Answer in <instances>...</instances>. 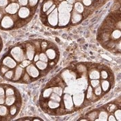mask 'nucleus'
Wrapping results in <instances>:
<instances>
[{
    "mask_svg": "<svg viewBox=\"0 0 121 121\" xmlns=\"http://www.w3.org/2000/svg\"><path fill=\"white\" fill-rule=\"evenodd\" d=\"M108 112L105 110H103L102 111L99 112L98 117V119L99 121H107L108 120Z\"/></svg>",
    "mask_w": 121,
    "mask_h": 121,
    "instance_id": "dca6fc26",
    "label": "nucleus"
},
{
    "mask_svg": "<svg viewBox=\"0 0 121 121\" xmlns=\"http://www.w3.org/2000/svg\"><path fill=\"white\" fill-rule=\"evenodd\" d=\"M30 64H31V60H28V59H25V60H22V62H21L20 66L21 67H22V68H25V67H26L27 66H28Z\"/></svg>",
    "mask_w": 121,
    "mask_h": 121,
    "instance_id": "2f4dec72",
    "label": "nucleus"
},
{
    "mask_svg": "<svg viewBox=\"0 0 121 121\" xmlns=\"http://www.w3.org/2000/svg\"><path fill=\"white\" fill-rule=\"evenodd\" d=\"M63 102V104L65 105V107L66 109L73 108V101H72V98L68 94L64 95Z\"/></svg>",
    "mask_w": 121,
    "mask_h": 121,
    "instance_id": "1a4fd4ad",
    "label": "nucleus"
},
{
    "mask_svg": "<svg viewBox=\"0 0 121 121\" xmlns=\"http://www.w3.org/2000/svg\"><path fill=\"white\" fill-rule=\"evenodd\" d=\"M0 121H1V117H0Z\"/></svg>",
    "mask_w": 121,
    "mask_h": 121,
    "instance_id": "79ce46f5",
    "label": "nucleus"
},
{
    "mask_svg": "<svg viewBox=\"0 0 121 121\" xmlns=\"http://www.w3.org/2000/svg\"><path fill=\"white\" fill-rule=\"evenodd\" d=\"M117 109V106L114 104H110L108 105V108L106 109V111L108 112H114V110H116Z\"/></svg>",
    "mask_w": 121,
    "mask_h": 121,
    "instance_id": "cd10ccee",
    "label": "nucleus"
},
{
    "mask_svg": "<svg viewBox=\"0 0 121 121\" xmlns=\"http://www.w3.org/2000/svg\"><path fill=\"white\" fill-rule=\"evenodd\" d=\"M35 65L36 66V67L40 70V71H43L48 68V64L46 62H43L42 60H39L35 63Z\"/></svg>",
    "mask_w": 121,
    "mask_h": 121,
    "instance_id": "f8f14e48",
    "label": "nucleus"
},
{
    "mask_svg": "<svg viewBox=\"0 0 121 121\" xmlns=\"http://www.w3.org/2000/svg\"><path fill=\"white\" fill-rule=\"evenodd\" d=\"M16 94L15 91L13 90L12 87L9 86L8 88H5V95L6 96H10V95H13Z\"/></svg>",
    "mask_w": 121,
    "mask_h": 121,
    "instance_id": "6ab92c4d",
    "label": "nucleus"
},
{
    "mask_svg": "<svg viewBox=\"0 0 121 121\" xmlns=\"http://www.w3.org/2000/svg\"><path fill=\"white\" fill-rule=\"evenodd\" d=\"M112 39L111 40H117L118 39H120V38H121V30H114L112 34Z\"/></svg>",
    "mask_w": 121,
    "mask_h": 121,
    "instance_id": "4be33fe9",
    "label": "nucleus"
},
{
    "mask_svg": "<svg viewBox=\"0 0 121 121\" xmlns=\"http://www.w3.org/2000/svg\"><path fill=\"white\" fill-rule=\"evenodd\" d=\"M89 77L91 79H98L100 78L99 72L98 71H97V69H93V70L90 71V74H89Z\"/></svg>",
    "mask_w": 121,
    "mask_h": 121,
    "instance_id": "4468645a",
    "label": "nucleus"
},
{
    "mask_svg": "<svg viewBox=\"0 0 121 121\" xmlns=\"http://www.w3.org/2000/svg\"><path fill=\"white\" fill-rule=\"evenodd\" d=\"M1 64L5 65L6 67H8L9 69H14L17 66L16 61L13 59V57L9 56V55H7L4 59H2Z\"/></svg>",
    "mask_w": 121,
    "mask_h": 121,
    "instance_id": "39448f33",
    "label": "nucleus"
},
{
    "mask_svg": "<svg viewBox=\"0 0 121 121\" xmlns=\"http://www.w3.org/2000/svg\"><path fill=\"white\" fill-rule=\"evenodd\" d=\"M19 108H17V106L15 105V104H13L12 106H10V108L9 109V114L11 115V116H15L17 112V109Z\"/></svg>",
    "mask_w": 121,
    "mask_h": 121,
    "instance_id": "412c9836",
    "label": "nucleus"
},
{
    "mask_svg": "<svg viewBox=\"0 0 121 121\" xmlns=\"http://www.w3.org/2000/svg\"><path fill=\"white\" fill-rule=\"evenodd\" d=\"M11 55L13 58V59L16 62H22V60L26 59V55L23 51V49L20 47H15L11 51Z\"/></svg>",
    "mask_w": 121,
    "mask_h": 121,
    "instance_id": "f257e3e1",
    "label": "nucleus"
},
{
    "mask_svg": "<svg viewBox=\"0 0 121 121\" xmlns=\"http://www.w3.org/2000/svg\"><path fill=\"white\" fill-rule=\"evenodd\" d=\"M52 92L61 96L63 94V89L60 86H55L52 88Z\"/></svg>",
    "mask_w": 121,
    "mask_h": 121,
    "instance_id": "b1692460",
    "label": "nucleus"
},
{
    "mask_svg": "<svg viewBox=\"0 0 121 121\" xmlns=\"http://www.w3.org/2000/svg\"><path fill=\"white\" fill-rule=\"evenodd\" d=\"M25 48H26V59H28L30 60H32L35 54H36V48H35L34 44H26Z\"/></svg>",
    "mask_w": 121,
    "mask_h": 121,
    "instance_id": "423d86ee",
    "label": "nucleus"
},
{
    "mask_svg": "<svg viewBox=\"0 0 121 121\" xmlns=\"http://www.w3.org/2000/svg\"><path fill=\"white\" fill-rule=\"evenodd\" d=\"M5 95L0 96V105L5 104Z\"/></svg>",
    "mask_w": 121,
    "mask_h": 121,
    "instance_id": "c9c22d12",
    "label": "nucleus"
},
{
    "mask_svg": "<svg viewBox=\"0 0 121 121\" xmlns=\"http://www.w3.org/2000/svg\"><path fill=\"white\" fill-rule=\"evenodd\" d=\"M47 105L48 108L55 110L56 109H57L60 106V102H58L49 99V100L47 101Z\"/></svg>",
    "mask_w": 121,
    "mask_h": 121,
    "instance_id": "9b49d317",
    "label": "nucleus"
},
{
    "mask_svg": "<svg viewBox=\"0 0 121 121\" xmlns=\"http://www.w3.org/2000/svg\"><path fill=\"white\" fill-rule=\"evenodd\" d=\"M99 75H100V78L102 79H108V76H109L108 71L106 70H104V69H102V71H101Z\"/></svg>",
    "mask_w": 121,
    "mask_h": 121,
    "instance_id": "7c9ffc66",
    "label": "nucleus"
},
{
    "mask_svg": "<svg viewBox=\"0 0 121 121\" xmlns=\"http://www.w3.org/2000/svg\"><path fill=\"white\" fill-rule=\"evenodd\" d=\"M93 96V90H92V87L91 86H89L88 89L87 90V94H86V98L87 99H91Z\"/></svg>",
    "mask_w": 121,
    "mask_h": 121,
    "instance_id": "bb28decb",
    "label": "nucleus"
},
{
    "mask_svg": "<svg viewBox=\"0 0 121 121\" xmlns=\"http://www.w3.org/2000/svg\"><path fill=\"white\" fill-rule=\"evenodd\" d=\"M24 72V71L22 67H21L20 65L16 66V69L14 70V75H13V78L12 80L14 82V81H17V80L20 79L22 78Z\"/></svg>",
    "mask_w": 121,
    "mask_h": 121,
    "instance_id": "6e6552de",
    "label": "nucleus"
},
{
    "mask_svg": "<svg viewBox=\"0 0 121 121\" xmlns=\"http://www.w3.org/2000/svg\"><path fill=\"white\" fill-rule=\"evenodd\" d=\"M49 99H52V100H54V101H56V102H61L62 101V98L60 97V95L56 94L54 92H52L51 94L49 96Z\"/></svg>",
    "mask_w": 121,
    "mask_h": 121,
    "instance_id": "a211bd4d",
    "label": "nucleus"
},
{
    "mask_svg": "<svg viewBox=\"0 0 121 121\" xmlns=\"http://www.w3.org/2000/svg\"><path fill=\"white\" fill-rule=\"evenodd\" d=\"M9 109L8 106H4V104L0 105V117H4L8 114Z\"/></svg>",
    "mask_w": 121,
    "mask_h": 121,
    "instance_id": "2eb2a0df",
    "label": "nucleus"
},
{
    "mask_svg": "<svg viewBox=\"0 0 121 121\" xmlns=\"http://www.w3.org/2000/svg\"><path fill=\"white\" fill-rule=\"evenodd\" d=\"M83 4L86 6H89L91 4V0H83Z\"/></svg>",
    "mask_w": 121,
    "mask_h": 121,
    "instance_id": "4c0bfd02",
    "label": "nucleus"
},
{
    "mask_svg": "<svg viewBox=\"0 0 121 121\" xmlns=\"http://www.w3.org/2000/svg\"><path fill=\"white\" fill-rule=\"evenodd\" d=\"M20 9V5L15 1H12L11 4L7 5L6 8L5 9V13H9L10 15H15L16 13L18 12Z\"/></svg>",
    "mask_w": 121,
    "mask_h": 121,
    "instance_id": "20e7f679",
    "label": "nucleus"
},
{
    "mask_svg": "<svg viewBox=\"0 0 121 121\" xmlns=\"http://www.w3.org/2000/svg\"><path fill=\"white\" fill-rule=\"evenodd\" d=\"M9 68H8V67H6L5 65H1V67H0V73L3 76H4V75L9 70Z\"/></svg>",
    "mask_w": 121,
    "mask_h": 121,
    "instance_id": "c756f323",
    "label": "nucleus"
},
{
    "mask_svg": "<svg viewBox=\"0 0 121 121\" xmlns=\"http://www.w3.org/2000/svg\"><path fill=\"white\" fill-rule=\"evenodd\" d=\"M18 17L20 20H24L30 16V9L26 8L25 6H22L20 8L18 11Z\"/></svg>",
    "mask_w": 121,
    "mask_h": 121,
    "instance_id": "0eeeda50",
    "label": "nucleus"
},
{
    "mask_svg": "<svg viewBox=\"0 0 121 121\" xmlns=\"http://www.w3.org/2000/svg\"><path fill=\"white\" fill-rule=\"evenodd\" d=\"M107 121H116V118H115V117L112 114H110L109 116H108V120Z\"/></svg>",
    "mask_w": 121,
    "mask_h": 121,
    "instance_id": "f704fd0d",
    "label": "nucleus"
},
{
    "mask_svg": "<svg viewBox=\"0 0 121 121\" xmlns=\"http://www.w3.org/2000/svg\"><path fill=\"white\" fill-rule=\"evenodd\" d=\"M114 116L117 121H121V110L120 108L119 109L117 108L116 110H114Z\"/></svg>",
    "mask_w": 121,
    "mask_h": 121,
    "instance_id": "a878e982",
    "label": "nucleus"
},
{
    "mask_svg": "<svg viewBox=\"0 0 121 121\" xmlns=\"http://www.w3.org/2000/svg\"><path fill=\"white\" fill-rule=\"evenodd\" d=\"M0 47H1V44H0ZM0 49H1V48H0Z\"/></svg>",
    "mask_w": 121,
    "mask_h": 121,
    "instance_id": "37998d69",
    "label": "nucleus"
},
{
    "mask_svg": "<svg viewBox=\"0 0 121 121\" xmlns=\"http://www.w3.org/2000/svg\"><path fill=\"white\" fill-rule=\"evenodd\" d=\"M99 83H100V82L98 79H92L90 82L91 86L93 88H95V87L98 86Z\"/></svg>",
    "mask_w": 121,
    "mask_h": 121,
    "instance_id": "72a5a7b5",
    "label": "nucleus"
},
{
    "mask_svg": "<svg viewBox=\"0 0 121 121\" xmlns=\"http://www.w3.org/2000/svg\"><path fill=\"white\" fill-rule=\"evenodd\" d=\"M0 26L5 29H9L15 26V23L11 16H6L2 18L1 21L0 22Z\"/></svg>",
    "mask_w": 121,
    "mask_h": 121,
    "instance_id": "f03ea898",
    "label": "nucleus"
},
{
    "mask_svg": "<svg viewBox=\"0 0 121 121\" xmlns=\"http://www.w3.org/2000/svg\"><path fill=\"white\" fill-rule=\"evenodd\" d=\"M14 75V71L13 70H9L4 75V78L7 80H12Z\"/></svg>",
    "mask_w": 121,
    "mask_h": 121,
    "instance_id": "aec40b11",
    "label": "nucleus"
},
{
    "mask_svg": "<svg viewBox=\"0 0 121 121\" xmlns=\"http://www.w3.org/2000/svg\"><path fill=\"white\" fill-rule=\"evenodd\" d=\"M26 68V72L30 75L31 78H37L40 75V70L35 65L30 64Z\"/></svg>",
    "mask_w": 121,
    "mask_h": 121,
    "instance_id": "7ed1b4c3",
    "label": "nucleus"
},
{
    "mask_svg": "<svg viewBox=\"0 0 121 121\" xmlns=\"http://www.w3.org/2000/svg\"><path fill=\"white\" fill-rule=\"evenodd\" d=\"M102 87L100 86L95 87L94 88V94L95 95H102Z\"/></svg>",
    "mask_w": 121,
    "mask_h": 121,
    "instance_id": "473e14b6",
    "label": "nucleus"
},
{
    "mask_svg": "<svg viewBox=\"0 0 121 121\" xmlns=\"http://www.w3.org/2000/svg\"><path fill=\"white\" fill-rule=\"evenodd\" d=\"M34 121H41L42 120L41 119H39V118H36V119H33Z\"/></svg>",
    "mask_w": 121,
    "mask_h": 121,
    "instance_id": "ea45409f",
    "label": "nucleus"
},
{
    "mask_svg": "<svg viewBox=\"0 0 121 121\" xmlns=\"http://www.w3.org/2000/svg\"><path fill=\"white\" fill-rule=\"evenodd\" d=\"M16 96L15 95H10V96H6L5 99V104L6 106H11L16 103Z\"/></svg>",
    "mask_w": 121,
    "mask_h": 121,
    "instance_id": "9d476101",
    "label": "nucleus"
},
{
    "mask_svg": "<svg viewBox=\"0 0 121 121\" xmlns=\"http://www.w3.org/2000/svg\"><path fill=\"white\" fill-rule=\"evenodd\" d=\"M45 52H46L47 56V57L50 60H55V56H56V52L55 51L54 48H47L45 51Z\"/></svg>",
    "mask_w": 121,
    "mask_h": 121,
    "instance_id": "ddd939ff",
    "label": "nucleus"
},
{
    "mask_svg": "<svg viewBox=\"0 0 121 121\" xmlns=\"http://www.w3.org/2000/svg\"><path fill=\"white\" fill-rule=\"evenodd\" d=\"M79 121H88V119H86V118H82H82H81V119H80V120H79Z\"/></svg>",
    "mask_w": 121,
    "mask_h": 121,
    "instance_id": "a19ab883",
    "label": "nucleus"
},
{
    "mask_svg": "<svg viewBox=\"0 0 121 121\" xmlns=\"http://www.w3.org/2000/svg\"><path fill=\"white\" fill-rule=\"evenodd\" d=\"M33 59H34V61H35V63L39 60V55L38 54V53L35 54V56H34V58H33Z\"/></svg>",
    "mask_w": 121,
    "mask_h": 121,
    "instance_id": "58836bf2",
    "label": "nucleus"
},
{
    "mask_svg": "<svg viewBox=\"0 0 121 121\" xmlns=\"http://www.w3.org/2000/svg\"><path fill=\"white\" fill-rule=\"evenodd\" d=\"M5 95V88L4 87L0 86V96Z\"/></svg>",
    "mask_w": 121,
    "mask_h": 121,
    "instance_id": "e433bc0d",
    "label": "nucleus"
},
{
    "mask_svg": "<svg viewBox=\"0 0 121 121\" xmlns=\"http://www.w3.org/2000/svg\"><path fill=\"white\" fill-rule=\"evenodd\" d=\"M39 55V60H42V61H43V62L48 63V58L47 56L46 53L42 52H40Z\"/></svg>",
    "mask_w": 121,
    "mask_h": 121,
    "instance_id": "393cba45",
    "label": "nucleus"
},
{
    "mask_svg": "<svg viewBox=\"0 0 121 121\" xmlns=\"http://www.w3.org/2000/svg\"><path fill=\"white\" fill-rule=\"evenodd\" d=\"M110 82L106 80V79H104L103 81H102L101 82V87H102V90H103L104 92H106L108 90V89L110 88Z\"/></svg>",
    "mask_w": 121,
    "mask_h": 121,
    "instance_id": "f3484780",
    "label": "nucleus"
},
{
    "mask_svg": "<svg viewBox=\"0 0 121 121\" xmlns=\"http://www.w3.org/2000/svg\"><path fill=\"white\" fill-rule=\"evenodd\" d=\"M98 113H99V112L93 111L92 112L88 113V114H87V117L88 118H90V121H94L95 118L98 117Z\"/></svg>",
    "mask_w": 121,
    "mask_h": 121,
    "instance_id": "5701e85b",
    "label": "nucleus"
},
{
    "mask_svg": "<svg viewBox=\"0 0 121 121\" xmlns=\"http://www.w3.org/2000/svg\"><path fill=\"white\" fill-rule=\"evenodd\" d=\"M31 79H32V78H30V75L27 73L26 72V71H25L24 72V73H23V75H22V81H24V82H28V81H30V80H31Z\"/></svg>",
    "mask_w": 121,
    "mask_h": 121,
    "instance_id": "c85d7f7f",
    "label": "nucleus"
}]
</instances>
